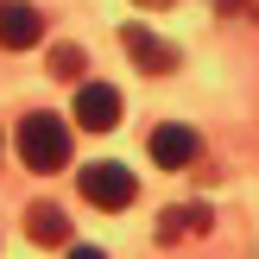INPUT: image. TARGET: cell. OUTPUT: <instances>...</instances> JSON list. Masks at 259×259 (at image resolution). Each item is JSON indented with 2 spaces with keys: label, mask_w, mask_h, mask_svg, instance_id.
<instances>
[{
  "label": "cell",
  "mask_w": 259,
  "mask_h": 259,
  "mask_svg": "<svg viewBox=\"0 0 259 259\" xmlns=\"http://www.w3.org/2000/svg\"><path fill=\"white\" fill-rule=\"evenodd\" d=\"M120 45H126V57H133V63H146L152 76H164V70H177V51L164 45V38H152L146 25H126V32H120Z\"/></svg>",
  "instance_id": "8992f818"
},
{
  "label": "cell",
  "mask_w": 259,
  "mask_h": 259,
  "mask_svg": "<svg viewBox=\"0 0 259 259\" xmlns=\"http://www.w3.org/2000/svg\"><path fill=\"white\" fill-rule=\"evenodd\" d=\"M76 120H82L89 133H114V126H120V95H114L108 82H82L76 89Z\"/></svg>",
  "instance_id": "3957f363"
},
{
  "label": "cell",
  "mask_w": 259,
  "mask_h": 259,
  "mask_svg": "<svg viewBox=\"0 0 259 259\" xmlns=\"http://www.w3.org/2000/svg\"><path fill=\"white\" fill-rule=\"evenodd\" d=\"M76 184H82V196L95 202V209H126V202L139 196V184H133V171H126V164H89Z\"/></svg>",
  "instance_id": "7a4b0ae2"
},
{
  "label": "cell",
  "mask_w": 259,
  "mask_h": 259,
  "mask_svg": "<svg viewBox=\"0 0 259 259\" xmlns=\"http://www.w3.org/2000/svg\"><path fill=\"white\" fill-rule=\"evenodd\" d=\"M70 259H108V253H95V247H70Z\"/></svg>",
  "instance_id": "30bf717a"
},
{
  "label": "cell",
  "mask_w": 259,
  "mask_h": 259,
  "mask_svg": "<svg viewBox=\"0 0 259 259\" xmlns=\"http://www.w3.org/2000/svg\"><path fill=\"white\" fill-rule=\"evenodd\" d=\"M51 76H70V82H76V76H82V51L57 45V51H51Z\"/></svg>",
  "instance_id": "9c48e42d"
},
{
  "label": "cell",
  "mask_w": 259,
  "mask_h": 259,
  "mask_svg": "<svg viewBox=\"0 0 259 259\" xmlns=\"http://www.w3.org/2000/svg\"><path fill=\"white\" fill-rule=\"evenodd\" d=\"M19 158H25V171H63L70 164V126L57 114H25L19 120Z\"/></svg>",
  "instance_id": "6da1fadb"
},
{
  "label": "cell",
  "mask_w": 259,
  "mask_h": 259,
  "mask_svg": "<svg viewBox=\"0 0 259 259\" xmlns=\"http://www.w3.org/2000/svg\"><path fill=\"white\" fill-rule=\"evenodd\" d=\"M196 152H202V146H196V133H190V126H177V120L152 133V158H158L164 171H184V164H196Z\"/></svg>",
  "instance_id": "5b68a950"
},
{
  "label": "cell",
  "mask_w": 259,
  "mask_h": 259,
  "mask_svg": "<svg viewBox=\"0 0 259 259\" xmlns=\"http://www.w3.org/2000/svg\"><path fill=\"white\" fill-rule=\"evenodd\" d=\"M139 7H152V13H158V7H171V0H139Z\"/></svg>",
  "instance_id": "8fae6325"
},
{
  "label": "cell",
  "mask_w": 259,
  "mask_h": 259,
  "mask_svg": "<svg viewBox=\"0 0 259 259\" xmlns=\"http://www.w3.org/2000/svg\"><path fill=\"white\" fill-rule=\"evenodd\" d=\"M38 38H45V13L25 7V0H7L0 7V45L7 51H32Z\"/></svg>",
  "instance_id": "277c9868"
},
{
  "label": "cell",
  "mask_w": 259,
  "mask_h": 259,
  "mask_svg": "<svg viewBox=\"0 0 259 259\" xmlns=\"http://www.w3.org/2000/svg\"><path fill=\"white\" fill-rule=\"evenodd\" d=\"M190 234H209V209H202V202H177V209H164L158 240H190Z\"/></svg>",
  "instance_id": "52a82bcc"
},
{
  "label": "cell",
  "mask_w": 259,
  "mask_h": 259,
  "mask_svg": "<svg viewBox=\"0 0 259 259\" xmlns=\"http://www.w3.org/2000/svg\"><path fill=\"white\" fill-rule=\"evenodd\" d=\"M25 234H32L38 247H63V240H70V215L51 209V202H38V209L25 215Z\"/></svg>",
  "instance_id": "ba28073f"
}]
</instances>
